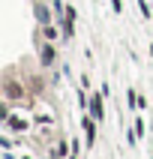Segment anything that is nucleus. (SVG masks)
I'll use <instances>...</instances> for the list:
<instances>
[{
  "instance_id": "nucleus-1",
  "label": "nucleus",
  "mask_w": 153,
  "mask_h": 159,
  "mask_svg": "<svg viewBox=\"0 0 153 159\" xmlns=\"http://www.w3.org/2000/svg\"><path fill=\"white\" fill-rule=\"evenodd\" d=\"M36 45H39V63H42V66H51V63L57 60V51H54V45L48 42V39H42L39 33H36Z\"/></svg>"
},
{
  "instance_id": "nucleus-2",
  "label": "nucleus",
  "mask_w": 153,
  "mask_h": 159,
  "mask_svg": "<svg viewBox=\"0 0 153 159\" xmlns=\"http://www.w3.org/2000/svg\"><path fill=\"white\" fill-rule=\"evenodd\" d=\"M96 117L93 114H84L81 117V126H84V132H87V138H84V147H87V150H93V147H96Z\"/></svg>"
},
{
  "instance_id": "nucleus-3",
  "label": "nucleus",
  "mask_w": 153,
  "mask_h": 159,
  "mask_svg": "<svg viewBox=\"0 0 153 159\" xmlns=\"http://www.w3.org/2000/svg\"><path fill=\"white\" fill-rule=\"evenodd\" d=\"M3 126H6V132H27V129H30V120L9 114V117H3Z\"/></svg>"
},
{
  "instance_id": "nucleus-4",
  "label": "nucleus",
  "mask_w": 153,
  "mask_h": 159,
  "mask_svg": "<svg viewBox=\"0 0 153 159\" xmlns=\"http://www.w3.org/2000/svg\"><path fill=\"white\" fill-rule=\"evenodd\" d=\"M87 111H90L93 117H96L99 123L105 120V108H102V93H93V96H90V102H87Z\"/></svg>"
},
{
  "instance_id": "nucleus-5",
  "label": "nucleus",
  "mask_w": 153,
  "mask_h": 159,
  "mask_svg": "<svg viewBox=\"0 0 153 159\" xmlns=\"http://www.w3.org/2000/svg\"><path fill=\"white\" fill-rule=\"evenodd\" d=\"M33 9H36V21L39 24H51V12L45 6V0H33Z\"/></svg>"
},
{
  "instance_id": "nucleus-6",
  "label": "nucleus",
  "mask_w": 153,
  "mask_h": 159,
  "mask_svg": "<svg viewBox=\"0 0 153 159\" xmlns=\"http://www.w3.org/2000/svg\"><path fill=\"white\" fill-rule=\"evenodd\" d=\"M36 123L39 126H51V114H36Z\"/></svg>"
},
{
  "instance_id": "nucleus-7",
  "label": "nucleus",
  "mask_w": 153,
  "mask_h": 159,
  "mask_svg": "<svg viewBox=\"0 0 153 159\" xmlns=\"http://www.w3.org/2000/svg\"><path fill=\"white\" fill-rule=\"evenodd\" d=\"M135 135H138V138H144V120H141V117L135 120Z\"/></svg>"
},
{
  "instance_id": "nucleus-8",
  "label": "nucleus",
  "mask_w": 153,
  "mask_h": 159,
  "mask_svg": "<svg viewBox=\"0 0 153 159\" xmlns=\"http://www.w3.org/2000/svg\"><path fill=\"white\" fill-rule=\"evenodd\" d=\"M138 9H141V15H144V18H150V15H153V12H150V6H147L144 0H138Z\"/></svg>"
},
{
  "instance_id": "nucleus-9",
  "label": "nucleus",
  "mask_w": 153,
  "mask_h": 159,
  "mask_svg": "<svg viewBox=\"0 0 153 159\" xmlns=\"http://www.w3.org/2000/svg\"><path fill=\"white\" fill-rule=\"evenodd\" d=\"M111 6H114V12L120 15V12H123V0H111Z\"/></svg>"
},
{
  "instance_id": "nucleus-10",
  "label": "nucleus",
  "mask_w": 153,
  "mask_h": 159,
  "mask_svg": "<svg viewBox=\"0 0 153 159\" xmlns=\"http://www.w3.org/2000/svg\"><path fill=\"white\" fill-rule=\"evenodd\" d=\"M150 54H153V45H150Z\"/></svg>"
},
{
  "instance_id": "nucleus-11",
  "label": "nucleus",
  "mask_w": 153,
  "mask_h": 159,
  "mask_svg": "<svg viewBox=\"0 0 153 159\" xmlns=\"http://www.w3.org/2000/svg\"><path fill=\"white\" fill-rule=\"evenodd\" d=\"M21 159H30V156H21Z\"/></svg>"
},
{
  "instance_id": "nucleus-12",
  "label": "nucleus",
  "mask_w": 153,
  "mask_h": 159,
  "mask_svg": "<svg viewBox=\"0 0 153 159\" xmlns=\"http://www.w3.org/2000/svg\"><path fill=\"white\" fill-rule=\"evenodd\" d=\"M69 159H75V156H69Z\"/></svg>"
}]
</instances>
